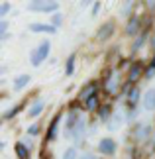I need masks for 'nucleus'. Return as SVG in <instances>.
<instances>
[{"label":"nucleus","mask_w":155,"mask_h":159,"mask_svg":"<svg viewBox=\"0 0 155 159\" xmlns=\"http://www.w3.org/2000/svg\"><path fill=\"white\" fill-rule=\"evenodd\" d=\"M98 151H102L104 155H112L114 151H116V143H114V139H110V138L100 139V143H98Z\"/></svg>","instance_id":"obj_6"},{"label":"nucleus","mask_w":155,"mask_h":159,"mask_svg":"<svg viewBox=\"0 0 155 159\" xmlns=\"http://www.w3.org/2000/svg\"><path fill=\"white\" fill-rule=\"evenodd\" d=\"M57 122H59V118H55V120L51 122V128H49V132H47V138H49V139L55 138V128H57Z\"/></svg>","instance_id":"obj_21"},{"label":"nucleus","mask_w":155,"mask_h":159,"mask_svg":"<svg viewBox=\"0 0 155 159\" xmlns=\"http://www.w3.org/2000/svg\"><path fill=\"white\" fill-rule=\"evenodd\" d=\"M120 73L118 71H110V75L106 77V83H104V90L108 94H116L118 89H120Z\"/></svg>","instance_id":"obj_1"},{"label":"nucleus","mask_w":155,"mask_h":159,"mask_svg":"<svg viewBox=\"0 0 155 159\" xmlns=\"http://www.w3.org/2000/svg\"><path fill=\"white\" fill-rule=\"evenodd\" d=\"M84 108L89 110V112H92V110H96V108H98V98H96V96H92V98H89V100H86V104H84Z\"/></svg>","instance_id":"obj_19"},{"label":"nucleus","mask_w":155,"mask_h":159,"mask_svg":"<svg viewBox=\"0 0 155 159\" xmlns=\"http://www.w3.org/2000/svg\"><path fill=\"white\" fill-rule=\"evenodd\" d=\"M80 159H94V157H92L90 153H84V155H83V157H80Z\"/></svg>","instance_id":"obj_30"},{"label":"nucleus","mask_w":155,"mask_h":159,"mask_svg":"<svg viewBox=\"0 0 155 159\" xmlns=\"http://www.w3.org/2000/svg\"><path fill=\"white\" fill-rule=\"evenodd\" d=\"M30 30L38 34H55V26H47V24H32Z\"/></svg>","instance_id":"obj_10"},{"label":"nucleus","mask_w":155,"mask_h":159,"mask_svg":"<svg viewBox=\"0 0 155 159\" xmlns=\"http://www.w3.org/2000/svg\"><path fill=\"white\" fill-rule=\"evenodd\" d=\"M149 134H151L149 124H139V126H135V130H134V139L135 142H144V139H147Z\"/></svg>","instance_id":"obj_4"},{"label":"nucleus","mask_w":155,"mask_h":159,"mask_svg":"<svg viewBox=\"0 0 155 159\" xmlns=\"http://www.w3.org/2000/svg\"><path fill=\"white\" fill-rule=\"evenodd\" d=\"M124 124V116L120 114V112H116L114 116H112V122H108V130H118V128H120Z\"/></svg>","instance_id":"obj_12"},{"label":"nucleus","mask_w":155,"mask_h":159,"mask_svg":"<svg viewBox=\"0 0 155 159\" xmlns=\"http://www.w3.org/2000/svg\"><path fill=\"white\" fill-rule=\"evenodd\" d=\"M30 79H32V77H30V75H20V77H18L16 81H14V89H16V90H20V89H24V87H26V84L30 83Z\"/></svg>","instance_id":"obj_14"},{"label":"nucleus","mask_w":155,"mask_h":159,"mask_svg":"<svg viewBox=\"0 0 155 159\" xmlns=\"http://www.w3.org/2000/svg\"><path fill=\"white\" fill-rule=\"evenodd\" d=\"M144 41H145V35H139V38L135 39V43H134V51H138L139 45H144Z\"/></svg>","instance_id":"obj_23"},{"label":"nucleus","mask_w":155,"mask_h":159,"mask_svg":"<svg viewBox=\"0 0 155 159\" xmlns=\"http://www.w3.org/2000/svg\"><path fill=\"white\" fill-rule=\"evenodd\" d=\"M53 24H55V26H57V24H61V16H55V18H53Z\"/></svg>","instance_id":"obj_29"},{"label":"nucleus","mask_w":155,"mask_h":159,"mask_svg":"<svg viewBox=\"0 0 155 159\" xmlns=\"http://www.w3.org/2000/svg\"><path fill=\"white\" fill-rule=\"evenodd\" d=\"M28 8L34 12H53L57 10V2H39V0H35V2L28 4Z\"/></svg>","instance_id":"obj_3"},{"label":"nucleus","mask_w":155,"mask_h":159,"mask_svg":"<svg viewBox=\"0 0 155 159\" xmlns=\"http://www.w3.org/2000/svg\"><path fill=\"white\" fill-rule=\"evenodd\" d=\"M153 73H155V67L151 65L149 69H147V73H145V77H147V79H149V77H153Z\"/></svg>","instance_id":"obj_27"},{"label":"nucleus","mask_w":155,"mask_h":159,"mask_svg":"<svg viewBox=\"0 0 155 159\" xmlns=\"http://www.w3.org/2000/svg\"><path fill=\"white\" fill-rule=\"evenodd\" d=\"M141 73H144V67H141L139 61H135V63H132V67H130V73H128V81L130 83H138Z\"/></svg>","instance_id":"obj_5"},{"label":"nucleus","mask_w":155,"mask_h":159,"mask_svg":"<svg viewBox=\"0 0 155 159\" xmlns=\"http://www.w3.org/2000/svg\"><path fill=\"white\" fill-rule=\"evenodd\" d=\"M6 30H8V24H6V22H0V32H6Z\"/></svg>","instance_id":"obj_28"},{"label":"nucleus","mask_w":155,"mask_h":159,"mask_svg":"<svg viewBox=\"0 0 155 159\" xmlns=\"http://www.w3.org/2000/svg\"><path fill=\"white\" fill-rule=\"evenodd\" d=\"M110 114H112V108H110V104H104L100 108V120H108Z\"/></svg>","instance_id":"obj_20"},{"label":"nucleus","mask_w":155,"mask_h":159,"mask_svg":"<svg viewBox=\"0 0 155 159\" xmlns=\"http://www.w3.org/2000/svg\"><path fill=\"white\" fill-rule=\"evenodd\" d=\"M138 30H139V18H132V20L128 22L126 34L128 35H134V34H138Z\"/></svg>","instance_id":"obj_13"},{"label":"nucleus","mask_w":155,"mask_h":159,"mask_svg":"<svg viewBox=\"0 0 155 159\" xmlns=\"http://www.w3.org/2000/svg\"><path fill=\"white\" fill-rule=\"evenodd\" d=\"M38 130H39L38 124H35V126H30V128H28V134H30V136H32V134H38Z\"/></svg>","instance_id":"obj_25"},{"label":"nucleus","mask_w":155,"mask_h":159,"mask_svg":"<svg viewBox=\"0 0 155 159\" xmlns=\"http://www.w3.org/2000/svg\"><path fill=\"white\" fill-rule=\"evenodd\" d=\"M130 8H132V2L124 4V10H122V14H130Z\"/></svg>","instance_id":"obj_26"},{"label":"nucleus","mask_w":155,"mask_h":159,"mask_svg":"<svg viewBox=\"0 0 155 159\" xmlns=\"http://www.w3.org/2000/svg\"><path fill=\"white\" fill-rule=\"evenodd\" d=\"M75 57H77V55H71V57L67 59V67H65V75H73V71H75Z\"/></svg>","instance_id":"obj_18"},{"label":"nucleus","mask_w":155,"mask_h":159,"mask_svg":"<svg viewBox=\"0 0 155 159\" xmlns=\"http://www.w3.org/2000/svg\"><path fill=\"white\" fill-rule=\"evenodd\" d=\"M126 98H128V106L134 108L135 104H138V100H139V89L138 87H132V89H130V93L126 94Z\"/></svg>","instance_id":"obj_9"},{"label":"nucleus","mask_w":155,"mask_h":159,"mask_svg":"<svg viewBox=\"0 0 155 159\" xmlns=\"http://www.w3.org/2000/svg\"><path fill=\"white\" fill-rule=\"evenodd\" d=\"M144 108L145 110H155V89H149L144 96Z\"/></svg>","instance_id":"obj_8"},{"label":"nucleus","mask_w":155,"mask_h":159,"mask_svg":"<svg viewBox=\"0 0 155 159\" xmlns=\"http://www.w3.org/2000/svg\"><path fill=\"white\" fill-rule=\"evenodd\" d=\"M94 90H96V84H92V83H89V84H86V87L83 89V93L79 94V98L86 102V100H89V98H92V96H96V94H94Z\"/></svg>","instance_id":"obj_11"},{"label":"nucleus","mask_w":155,"mask_h":159,"mask_svg":"<svg viewBox=\"0 0 155 159\" xmlns=\"http://www.w3.org/2000/svg\"><path fill=\"white\" fill-rule=\"evenodd\" d=\"M49 49H51V43H49V41H43V43L38 47V49H35L34 53H32V65H41L43 63V59L47 57L49 55Z\"/></svg>","instance_id":"obj_2"},{"label":"nucleus","mask_w":155,"mask_h":159,"mask_svg":"<svg viewBox=\"0 0 155 159\" xmlns=\"http://www.w3.org/2000/svg\"><path fill=\"white\" fill-rule=\"evenodd\" d=\"M153 47H155V38H153Z\"/></svg>","instance_id":"obj_31"},{"label":"nucleus","mask_w":155,"mask_h":159,"mask_svg":"<svg viewBox=\"0 0 155 159\" xmlns=\"http://www.w3.org/2000/svg\"><path fill=\"white\" fill-rule=\"evenodd\" d=\"M8 8H10V6L6 4V2H4L2 6H0V16H6V14H8Z\"/></svg>","instance_id":"obj_24"},{"label":"nucleus","mask_w":155,"mask_h":159,"mask_svg":"<svg viewBox=\"0 0 155 159\" xmlns=\"http://www.w3.org/2000/svg\"><path fill=\"white\" fill-rule=\"evenodd\" d=\"M16 153H18V157H20V159H28V157H30L28 148H26L24 143H16Z\"/></svg>","instance_id":"obj_17"},{"label":"nucleus","mask_w":155,"mask_h":159,"mask_svg":"<svg viewBox=\"0 0 155 159\" xmlns=\"http://www.w3.org/2000/svg\"><path fill=\"white\" fill-rule=\"evenodd\" d=\"M112 32H114V24L112 22H106L104 24V26L98 30V34H96V38L100 39V41H104L106 38H110V35H112Z\"/></svg>","instance_id":"obj_7"},{"label":"nucleus","mask_w":155,"mask_h":159,"mask_svg":"<svg viewBox=\"0 0 155 159\" xmlns=\"http://www.w3.org/2000/svg\"><path fill=\"white\" fill-rule=\"evenodd\" d=\"M41 110H43V102L38 100L32 108H30V112H28V114H30V118H35V116H39V114H41Z\"/></svg>","instance_id":"obj_15"},{"label":"nucleus","mask_w":155,"mask_h":159,"mask_svg":"<svg viewBox=\"0 0 155 159\" xmlns=\"http://www.w3.org/2000/svg\"><path fill=\"white\" fill-rule=\"evenodd\" d=\"M63 159H77V149H75V148H69V149L65 151Z\"/></svg>","instance_id":"obj_22"},{"label":"nucleus","mask_w":155,"mask_h":159,"mask_svg":"<svg viewBox=\"0 0 155 159\" xmlns=\"http://www.w3.org/2000/svg\"><path fill=\"white\" fill-rule=\"evenodd\" d=\"M83 136H84V122L80 120L79 124L75 126V142H80V139H83Z\"/></svg>","instance_id":"obj_16"}]
</instances>
